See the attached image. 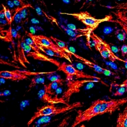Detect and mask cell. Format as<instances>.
Masks as SVG:
<instances>
[{
	"mask_svg": "<svg viewBox=\"0 0 127 127\" xmlns=\"http://www.w3.org/2000/svg\"><path fill=\"white\" fill-rule=\"evenodd\" d=\"M83 104L80 102H77L71 104H66L65 106H57L55 104H49L43 106L36 111L31 118L28 122V126L29 127L36 119L41 117H46L53 115H58L72 111L76 109L81 107Z\"/></svg>",
	"mask_w": 127,
	"mask_h": 127,
	"instance_id": "cell-1",
	"label": "cell"
},
{
	"mask_svg": "<svg viewBox=\"0 0 127 127\" xmlns=\"http://www.w3.org/2000/svg\"><path fill=\"white\" fill-rule=\"evenodd\" d=\"M62 15L72 16L74 19L79 20V22L83 24L87 27V28L90 29V32L92 33L93 32L98 28L101 23L105 22H111L113 19V16L111 15L105 16V17L101 19H97L94 17L88 12H80L77 13H61Z\"/></svg>",
	"mask_w": 127,
	"mask_h": 127,
	"instance_id": "cell-2",
	"label": "cell"
},
{
	"mask_svg": "<svg viewBox=\"0 0 127 127\" xmlns=\"http://www.w3.org/2000/svg\"><path fill=\"white\" fill-rule=\"evenodd\" d=\"M28 36L33 39L34 41L38 46L46 48L48 49L54 51L59 55V57L64 58L67 60L70 63H72V60H71L72 57L66 53L65 51L63 50L62 48H61L51 39L50 37H47V36L41 34L36 35L33 33H28Z\"/></svg>",
	"mask_w": 127,
	"mask_h": 127,
	"instance_id": "cell-3",
	"label": "cell"
},
{
	"mask_svg": "<svg viewBox=\"0 0 127 127\" xmlns=\"http://www.w3.org/2000/svg\"><path fill=\"white\" fill-rule=\"evenodd\" d=\"M90 38L92 40L94 46L96 50L99 52V54L104 59L109 60L113 62L120 61L123 63H127V60H123L118 57L111 50L109 44L103 40L100 37L92 32L90 36Z\"/></svg>",
	"mask_w": 127,
	"mask_h": 127,
	"instance_id": "cell-4",
	"label": "cell"
},
{
	"mask_svg": "<svg viewBox=\"0 0 127 127\" xmlns=\"http://www.w3.org/2000/svg\"><path fill=\"white\" fill-rule=\"evenodd\" d=\"M104 100L97 99L93 102L91 105L85 110H79L71 127H76L83 122L90 121L94 117L99 115L101 105Z\"/></svg>",
	"mask_w": 127,
	"mask_h": 127,
	"instance_id": "cell-5",
	"label": "cell"
},
{
	"mask_svg": "<svg viewBox=\"0 0 127 127\" xmlns=\"http://www.w3.org/2000/svg\"><path fill=\"white\" fill-rule=\"evenodd\" d=\"M57 71H62L65 74V76H66L67 81L73 80V78L75 77L76 79H90L98 80L100 82L102 83L103 84H105L103 81H101V79L100 78L94 76L89 75L88 74L74 67V65L71 64H67L66 62L60 63L59 65L57 66Z\"/></svg>",
	"mask_w": 127,
	"mask_h": 127,
	"instance_id": "cell-6",
	"label": "cell"
},
{
	"mask_svg": "<svg viewBox=\"0 0 127 127\" xmlns=\"http://www.w3.org/2000/svg\"><path fill=\"white\" fill-rule=\"evenodd\" d=\"M100 82L98 80L90 79H83L81 80H71V81H67V88L65 90V91L64 92L62 97H60L62 102V104H68L69 102L70 98L72 97L73 94H77L79 92L81 88H83L86 83H97Z\"/></svg>",
	"mask_w": 127,
	"mask_h": 127,
	"instance_id": "cell-7",
	"label": "cell"
},
{
	"mask_svg": "<svg viewBox=\"0 0 127 127\" xmlns=\"http://www.w3.org/2000/svg\"><path fill=\"white\" fill-rule=\"evenodd\" d=\"M46 72H32L26 71H3L0 72V77L4 79L12 80L14 81H22L28 79L29 76H38Z\"/></svg>",
	"mask_w": 127,
	"mask_h": 127,
	"instance_id": "cell-8",
	"label": "cell"
},
{
	"mask_svg": "<svg viewBox=\"0 0 127 127\" xmlns=\"http://www.w3.org/2000/svg\"><path fill=\"white\" fill-rule=\"evenodd\" d=\"M127 103V97L121 99H111L109 100H104L100 110L99 115L104 114H112L114 112L119 110L121 106Z\"/></svg>",
	"mask_w": 127,
	"mask_h": 127,
	"instance_id": "cell-9",
	"label": "cell"
},
{
	"mask_svg": "<svg viewBox=\"0 0 127 127\" xmlns=\"http://www.w3.org/2000/svg\"><path fill=\"white\" fill-rule=\"evenodd\" d=\"M72 56L74 57L77 60H78V61H79L80 62H82V63L84 64L85 65H87V66L89 67L90 68H91L92 69L94 70V71H95V72H97V73L100 74H105V75L106 76L112 75L113 74V72H111L109 70L107 69H105V68L102 67L101 66L97 65V64H95L94 62H92V61L87 59L85 58L80 56V55L76 54V53L72 52Z\"/></svg>",
	"mask_w": 127,
	"mask_h": 127,
	"instance_id": "cell-10",
	"label": "cell"
},
{
	"mask_svg": "<svg viewBox=\"0 0 127 127\" xmlns=\"http://www.w3.org/2000/svg\"><path fill=\"white\" fill-rule=\"evenodd\" d=\"M38 98L39 100L43 102L46 103V104H62L61 100L60 98H58L55 96L53 97V95H50V94L46 92L45 88H43L41 89L38 93Z\"/></svg>",
	"mask_w": 127,
	"mask_h": 127,
	"instance_id": "cell-11",
	"label": "cell"
},
{
	"mask_svg": "<svg viewBox=\"0 0 127 127\" xmlns=\"http://www.w3.org/2000/svg\"><path fill=\"white\" fill-rule=\"evenodd\" d=\"M117 127H127V105L123 112L119 114L116 120Z\"/></svg>",
	"mask_w": 127,
	"mask_h": 127,
	"instance_id": "cell-12",
	"label": "cell"
},
{
	"mask_svg": "<svg viewBox=\"0 0 127 127\" xmlns=\"http://www.w3.org/2000/svg\"><path fill=\"white\" fill-rule=\"evenodd\" d=\"M54 22H55V23H56L58 26H59L61 28V29H62L64 31H65V32L67 34L69 35V36H71V37H72V38H75V39H76V38H79V37H81V36H83V35L79 33V32H76V31H74L72 30V29H69V28H67V27H66V26L59 24H57V21L55 19V21H54Z\"/></svg>",
	"mask_w": 127,
	"mask_h": 127,
	"instance_id": "cell-13",
	"label": "cell"
},
{
	"mask_svg": "<svg viewBox=\"0 0 127 127\" xmlns=\"http://www.w3.org/2000/svg\"><path fill=\"white\" fill-rule=\"evenodd\" d=\"M59 85H61L59 83L56 82V81H52L48 85H45L43 88H45L46 92L54 96V95H55V92L58 90Z\"/></svg>",
	"mask_w": 127,
	"mask_h": 127,
	"instance_id": "cell-14",
	"label": "cell"
},
{
	"mask_svg": "<svg viewBox=\"0 0 127 127\" xmlns=\"http://www.w3.org/2000/svg\"><path fill=\"white\" fill-rule=\"evenodd\" d=\"M50 38L51 39L54 41L55 43L58 45V46L61 48H62L63 50L65 51L66 53H67V54L69 55H71V57L72 56V52H71V51L69 49V47H68L67 43H65V41H63L62 40H60V39L55 38L54 36H50Z\"/></svg>",
	"mask_w": 127,
	"mask_h": 127,
	"instance_id": "cell-15",
	"label": "cell"
},
{
	"mask_svg": "<svg viewBox=\"0 0 127 127\" xmlns=\"http://www.w3.org/2000/svg\"><path fill=\"white\" fill-rule=\"evenodd\" d=\"M118 86V87L116 88V90L113 94L114 96H115V97L122 96L126 93H127V78L122 83Z\"/></svg>",
	"mask_w": 127,
	"mask_h": 127,
	"instance_id": "cell-16",
	"label": "cell"
},
{
	"mask_svg": "<svg viewBox=\"0 0 127 127\" xmlns=\"http://www.w3.org/2000/svg\"><path fill=\"white\" fill-rule=\"evenodd\" d=\"M2 6L3 8V10H4V15H5V19H6V22H8L9 25H11V24L12 23L13 20V17L12 16V12L10 10V9L8 8L6 6H5L4 4H2Z\"/></svg>",
	"mask_w": 127,
	"mask_h": 127,
	"instance_id": "cell-17",
	"label": "cell"
},
{
	"mask_svg": "<svg viewBox=\"0 0 127 127\" xmlns=\"http://www.w3.org/2000/svg\"><path fill=\"white\" fill-rule=\"evenodd\" d=\"M45 83V79L43 78L38 76H35L31 79V82L30 85L29 86V88L31 89V88L34 87L38 84H43Z\"/></svg>",
	"mask_w": 127,
	"mask_h": 127,
	"instance_id": "cell-18",
	"label": "cell"
},
{
	"mask_svg": "<svg viewBox=\"0 0 127 127\" xmlns=\"http://www.w3.org/2000/svg\"><path fill=\"white\" fill-rule=\"evenodd\" d=\"M50 73L48 74V79L50 80L51 81H56V82L59 83L61 85H63L64 83L65 82V81L62 78H61L59 75H58V74H53Z\"/></svg>",
	"mask_w": 127,
	"mask_h": 127,
	"instance_id": "cell-19",
	"label": "cell"
},
{
	"mask_svg": "<svg viewBox=\"0 0 127 127\" xmlns=\"http://www.w3.org/2000/svg\"><path fill=\"white\" fill-rule=\"evenodd\" d=\"M111 22H117L120 26H121L123 30L125 32V33L127 34V21L125 20H121V19H118V20H112Z\"/></svg>",
	"mask_w": 127,
	"mask_h": 127,
	"instance_id": "cell-20",
	"label": "cell"
},
{
	"mask_svg": "<svg viewBox=\"0 0 127 127\" xmlns=\"http://www.w3.org/2000/svg\"><path fill=\"white\" fill-rule=\"evenodd\" d=\"M110 8H114L118 9V10H127V2H125L124 3L121 4H118L114 6H111Z\"/></svg>",
	"mask_w": 127,
	"mask_h": 127,
	"instance_id": "cell-21",
	"label": "cell"
},
{
	"mask_svg": "<svg viewBox=\"0 0 127 127\" xmlns=\"http://www.w3.org/2000/svg\"><path fill=\"white\" fill-rule=\"evenodd\" d=\"M118 32H119V33H118V32H116V33H118L117 34H116L118 39L120 41H121L125 40V38H126L125 32L124 31H123V32H121L120 31H118Z\"/></svg>",
	"mask_w": 127,
	"mask_h": 127,
	"instance_id": "cell-22",
	"label": "cell"
},
{
	"mask_svg": "<svg viewBox=\"0 0 127 127\" xmlns=\"http://www.w3.org/2000/svg\"><path fill=\"white\" fill-rule=\"evenodd\" d=\"M120 51H121V54L123 57L127 56V45H123L121 46Z\"/></svg>",
	"mask_w": 127,
	"mask_h": 127,
	"instance_id": "cell-23",
	"label": "cell"
},
{
	"mask_svg": "<svg viewBox=\"0 0 127 127\" xmlns=\"http://www.w3.org/2000/svg\"><path fill=\"white\" fill-rule=\"evenodd\" d=\"M0 17H1V19H3L4 18H5V15H4V10H1V13H0Z\"/></svg>",
	"mask_w": 127,
	"mask_h": 127,
	"instance_id": "cell-24",
	"label": "cell"
},
{
	"mask_svg": "<svg viewBox=\"0 0 127 127\" xmlns=\"http://www.w3.org/2000/svg\"><path fill=\"white\" fill-rule=\"evenodd\" d=\"M99 1L100 0H86L85 3H90L92 1Z\"/></svg>",
	"mask_w": 127,
	"mask_h": 127,
	"instance_id": "cell-25",
	"label": "cell"
},
{
	"mask_svg": "<svg viewBox=\"0 0 127 127\" xmlns=\"http://www.w3.org/2000/svg\"><path fill=\"white\" fill-rule=\"evenodd\" d=\"M65 3H67V4H68V3H70V1L69 0H62Z\"/></svg>",
	"mask_w": 127,
	"mask_h": 127,
	"instance_id": "cell-26",
	"label": "cell"
}]
</instances>
